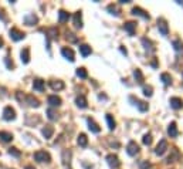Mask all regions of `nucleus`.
I'll list each match as a JSON object with an SVG mask.
<instances>
[{"label":"nucleus","mask_w":183,"mask_h":169,"mask_svg":"<svg viewBox=\"0 0 183 169\" xmlns=\"http://www.w3.org/2000/svg\"><path fill=\"white\" fill-rule=\"evenodd\" d=\"M108 11H111V14H115V16H119V10H118L117 7L114 6V4H109V6L107 7Z\"/></svg>","instance_id":"35"},{"label":"nucleus","mask_w":183,"mask_h":169,"mask_svg":"<svg viewBox=\"0 0 183 169\" xmlns=\"http://www.w3.org/2000/svg\"><path fill=\"white\" fill-rule=\"evenodd\" d=\"M47 115H48V118H50L51 121H54V119H57V118H58V115H57V112L54 111V109H51V108H48V109H47Z\"/></svg>","instance_id":"34"},{"label":"nucleus","mask_w":183,"mask_h":169,"mask_svg":"<svg viewBox=\"0 0 183 169\" xmlns=\"http://www.w3.org/2000/svg\"><path fill=\"white\" fill-rule=\"evenodd\" d=\"M121 51H122V53H123V54H125V56L128 54V53H127V50H125V48H123V47H121Z\"/></svg>","instance_id":"44"},{"label":"nucleus","mask_w":183,"mask_h":169,"mask_svg":"<svg viewBox=\"0 0 183 169\" xmlns=\"http://www.w3.org/2000/svg\"><path fill=\"white\" fill-rule=\"evenodd\" d=\"M50 87L53 88L54 91H58V90H63L64 88V82L60 81V80H53V81H50Z\"/></svg>","instance_id":"18"},{"label":"nucleus","mask_w":183,"mask_h":169,"mask_svg":"<svg viewBox=\"0 0 183 169\" xmlns=\"http://www.w3.org/2000/svg\"><path fill=\"white\" fill-rule=\"evenodd\" d=\"M80 53L83 54V57H87V56H90L92 53V50H91L88 44H83V46H80Z\"/></svg>","instance_id":"23"},{"label":"nucleus","mask_w":183,"mask_h":169,"mask_svg":"<svg viewBox=\"0 0 183 169\" xmlns=\"http://www.w3.org/2000/svg\"><path fill=\"white\" fill-rule=\"evenodd\" d=\"M133 78L136 80V82H138V84H142V82H143V80H145V78H143L142 71H141L139 68H136V70L133 71Z\"/></svg>","instance_id":"26"},{"label":"nucleus","mask_w":183,"mask_h":169,"mask_svg":"<svg viewBox=\"0 0 183 169\" xmlns=\"http://www.w3.org/2000/svg\"><path fill=\"white\" fill-rule=\"evenodd\" d=\"M2 46H3V40H2V38H0V47H2Z\"/></svg>","instance_id":"46"},{"label":"nucleus","mask_w":183,"mask_h":169,"mask_svg":"<svg viewBox=\"0 0 183 169\" xmlns=\"http://www.w3.org/2000/svg\"><path fill=\"white\" fill-rule=\"evenodd\" d=\"M26 169H34V166H31V165H29V166H26Z\"/></svg>","instance_id":"45"},{"label":"nucleus","mask_w":183,"mask_h":169,"mask_svg":"<svg viewBox=\"0 0 183 169\" xmlns=\"http://www.w3.org/2000/svg\"><path fill=\"white\" fill-rule=\"evenodd\" d=\"M173 48L177 53H183V43L180 40H173Z\"/></svg>","instance_id":"32"},{"label":"nucleus","mask_w":183,"mask_h":169,"mask_svg":"<svg viewBox=\"0 0 183 169\" xmlns=\"http://www.w3.org/2000/svg\"><path fill=\"white\" fill-rule=\"evenodd\" d=\"M3 118L6 119V121H13V119L16 118V111H14L11 107H6V108L3 109Z\"/></svg>","instance_id":"5"},{"label":"nucleus","mask_w":183,"mask_h":169,"mask_svg":"<svg viewBox=\"0 0 183 169\" xmlns=\"http://www.w3.org/2000/svg\"><path fill=\"white\" fill-rule=\"evenodd\" d=\"M37 16H34V14H27L26 17H24V23L27 24V26H34V24L37 23Z\"/></svg>","instance_id":"17"},{"label":"nucleus","mask_w":183,"mask_h":169,"mask_svg":"<svg viewBox=\"0 0 183 169\" xmlns=\"http://www.w3.org/2000/svg\"><path fill=\"white\" fill-rule=\"evenodd\" d=\"M27 102H29V105L30 107H34V108H37V107H40V101L37 98H34L33 95H27Z\"/></svg>","instance_id":"25"},{"label":"nucleus","mask_w":183,"mask_h":169,"mask_svg":"<svg viewBox=\"0 0 183 169\" xmlns=\"http://www.w3.org/2000/svg\"><path fill=\"white\" fill-rule=\"evenodd\" d=\"M167 134H169L172 138H176L179 132H177V128H176V122H172V124L169 125V128H167Z\"/></svg>","instance_id":"22"},{"label":"nucleus","mask_w":183,"mask_h":169,"mask_svg":"<svg viewBox=\"0 0 183 169\" xmlns=\"http://www.w3.org/2000/svg\"><path fill=\"white\" fill-rule=\"evenodd\" d=\"M152 65H153V67H155V68L158 67V63H156V60H153V61H152Z\"/></svg>","instance_id":"43"},{"label":"nucleus","mask_w":183,"mask_h":169,"mask_svg":"<svg viewBox=\"0 0 183 169\" xmlns=\"http://www.w3.org/2000/svg\"><path fill=\"white\" fill-rule=\"evenodd\" d=\"M68 19H70V13H67L65 10H60V13H58L60 23H65V21H68Z\"/></svg>","instance_id":"27"},{"label":"nucleus","mask_w":183,"mask_h":169,"mask_svg":"<svg viewBox=\"0 0 183 169\" xmlns=\"http://www.w3.org/2000/svg\"><path fill=\"white\" fill-rule=\"evenodd\" d=\"M142 44L145 46V48H146V50H149V51H155V47H153L152 41L148 40L146 37H143V38H142Z\"/></svg>","instance_id":"31"},{"label":"nucleus","mask_w":183,"mask_h":169,"mask_svg":"<svg viewBox=\"0 0 183 169\" xmlns=\"http://www.w3.org/2000/svg\"><path fill=\"white\" fill-rule=\"evenodd\" d=\"M123 29L127 31L129 36H133L135 34V30H136V23L135 21H127V23L123 24Z\"/></svg>","instance_id":"8"},{"label":"nucleus","mask_w":183,"mask_h":169,"mask_svg":"<svg viewBox=\"0 0 183 169\" xmlns=\"http://www.w3.org/2000/svg\"><path fill=\"white\" fill-rule=\"evenodd\" d=\"M34 159H36L37 162L48 163L51 161V156H50V153L46 152V151H37V152H34Z\"/></svg>","instance_id":"1"},{"label":"nucleus","mask_w":183,"mask_h":169,"mask_svg":"<svg viewBox=\"0 0 183 169\" xmlns=\"http://www.w3.org/2000/svg\"><path fill=\"white\" fill-rule=\"evenodd\" d=\"M47 101H48V104H50L51 107H60L61 105V98L57 97V95H50Z\"/></svg>","instance_id":"15"},{"label":"nucleus","mask_w":183,"mask_h":169,"mask_svg":"<svg viewBox=\"0 0 183 169\" xmlns=\"http://www.w3.org/2000/svg\"><path fill=\"white\" fill-rule=\"evenodd\" d=\"M139 168H141V169H149V168H150V163L148 162V161H143V162H141Z\"/></svg>","instance_id":"39"},{"label":"nucleus","mask_w":183,"mask_h":169,"mask_svg":"<svg viewBox=\"0 0 183 169\" xmlns=\"http://www.w3.org/2000/svg\"><path fill=\"white\" fill-rule=\"evenodd\" d=\"M131 0H119V3L121 4H125V3H129Z\"/></svg>","instance_id":"42"},{"label":"nucleus","mask_w":183,"mask_h":169,"mask_svg":"<svg viewBox=\"0 0 183 169\" xmlns=\"http://www.w3.org/2000/svg\"><path fill=\"white\" fill-rule=\"evenodd\" d=\"M143 94L146 95V97H150L152 95V87L150 85H145L143 87Z\"/></svg>","instance_id":"37"},{"label":"nucleus","mask_w":183,"mask_h":169,"mask_svg":"<svg viewBox=\"0 0 183 169\" xmlns=\"http://www.w3.org/2000/svg\"><path fill=\"white\" fill-rule=\"evenodd\" d=\"M41 132H43L44 138H46V139H50L51 136H53V134H54V128H53L51 125H46V127L43 128V131H41Z\"/></svg>","instance_id":"16"},{"label":"nucleus","mask_w":183,"mask_h":169,"mask_svg":"<svg viewBox=\"0 0 183 169\" xmlns=\"http://www.w3.org/2000/svg\"><path fill=\"white\" fill-rule=\"evenodd\" d=\"M160 80L163 81V84H165V85H170V84H172V77H170L167 73H162V74H160Z\"/></svg>","instance_id":"29"},{"label":"nucleus","mask_w":183,"mask_h":169,"mask_svg":"<svg viewBox=\"0 0 183 169\" xmlns=\"http://www.w3.org/2000/svg\"><path fill=\"white\" fill-rule=\"evenodd\" d=\"M0 139L3 142H10V141H13V135H11L10 132L0 131Z\"/></svg>","instance_id":"24"},{"label":"nucleus","mask_w":183,"mask_h":169,"mask_svg":"<svg viewBox=\"0 0 183 169\" xmlns=\"http://www.w3.org/2000/svg\"><path fill=\"white\" fill-rule=\"evenodd\" d=\"M166 149H167V142H166V139H162V141L158 144L156 149H155V153H156V155H163V153L166 152Z\"/></svg>","instance_id":"6"},{"label":"nucleus","mask_w":183,"mask_h":169,"mask_svg":"<svg viewBox=\"0 0 183 169\" xmlns=\"http://www.w3.org/2000/svg\"><path fill=\"white\" fill-rule=\"evenodd\" d=\"M61 54H63L64 57L67 58V60H70L71 63H73V61L75 60V56H74V51L71 50V48H68V47H64L63 50H61Z\"/></svg>","instance_id":"9"},{"label":"nucleus","mask_w":183,"mask_h":169,"mask_svg":"<svg viewBox=\"0 0 183 169\" xmlns=\"http://www.w3.org/2000/svg\"><path fill=\"white\" fill-rule=\"evenodd\" d=\"M77 141H78V145L83 146V148H85L87 144H88V139H87V135H85V134H80Z\"/></svg>","instance_id":"28"},{"label":"nucleus","mask_w":183,"mask_h":169,"mask_svg":"<svg viewBox=\"0 0 183 169\" xmlns=\"http://www.w3.org/2000/svg\"><path fill=\"white\" fill-rule=\"evenodd\" d=\"M142 142L145 145H150V144H152V135H150V134H146V135L143 136Z\"/></svg>","instance_id":"36"},{"label":"nucleus","mask_w":183,"mask_h":169,"mask_svg":"<svg viewBox=\"0 0 183 169\" xmlns=\"http://www.w3.org/2000/svg\"><path fill=\"white\" fill-rule=\"evenodd\" d=\"M87 122H88V128H90L91 132H94V134H100L101 128L98 127V124H95V122H94L92 118H88V119H87Z\"/></svg>","instance_id":"12"},{"label":"nucleus","mask_w":183,"mask_h":169,"mask_svg":"<svg viewBox=\"0 0 183 169\" xmlns=\"http://www.w3.org/2000/svg\"><path fill=\"white\" fill-rule=\"evenodd\" d=\"M20 57H21V61H23L24 64H27L29 61H30V48L29 47H24L20 53Z\"/></svg>","instance_id":"14"},{"label":"nucleus","mask_w":183,"mask_h":169,"mask_svg":"<svg viewBox=\"0 0 183 169\" xmlns=\"http://www.w3.org/2000/svg\"><path fill=\"white\" fill-rule=\"evenodd\" d=\"M75 104H77V107H80V108H87V107H88V102H87V100H85V97H84V95L77 97Z\"/></svg>","instance_id":"20"},{"label":"nucleus","mask_w":183,"mask_h":169,"mask_svg":"<svg viewBox=\"0 0 183 169\" xmlns=\"http://www.w3.org/2000/svg\"><path fill=\"white\" fill-rule=\"evenodd\" d=\"M10 37L13 38L14 41H20V40H23L24 37H26V34L23 33V31H20V30H17L16 27H13V29H10Z\"/></svg>","instance_id":"3"},{"label":"nucleus","mask_w":183,"mask_h":169,"mask_svg":"<svg viewBox=\"0 0 183 169\" xmlns=\"http://www.w3.org/2000/svg\"><path fill=\"white\" fill-rule=\"evenodd\" d=\"M0 19H3V20H4V17H3V16H2V13H0Z\"/></svg>","instance_id":"47"},{"label":"nucleus","mask_w":183,"mask_h":169,"mask_svg":"<svg viewBox=\"0 0 183 169\" xmlns=\"http://www.w3.org/2000/svg\"><path fill=\"white\" fill-rule=\"evenodd\" d=\"M131 101H132V102H135V105H136V107H138V108H139V111H142V112H145V111H148V104H146V102H143V101H139V100H135V98H133V97H131Z\"/></svg>","instance_id":"11"},{"label":"nucleus","mask_w":183,"mask_h":169,"mask_svg":"<svg viewBox=\"0 0 183 169\" xmlns=\"http://www.w3.org/2000/svg\"><path fill=\"white\" fill-rule=\"evenodd\" d=\"M107 162L109 163L111 168H115V169H117L118 166L121 165V162H119V159H118V156H117V155H112V153L107 156Z\"/></svg>","instance_id":"7"},{"label":"nucleus","mask_w":183,"mask_h":169,"mask_svg":"<svg viewBox=\"0 0 183 169\" xmlns=\"http://www.w3.org/2000/svg\"><path fill=\"white\" fill-rule=\"evenodd\" d=\"M158 29H159V33L162 36H167L169 34V27H167V23L165 19H159L158 20Z\"/></svg>","instance_id":"2"},{"label":"nucleus","mask_w":183,"mask_h":169,"mask_svg":"<svg viewBox=\"0 0 183 169\" xmlns=\"http://www.w3.org/2000/svg\"><path fill=\"white\" fill-rule=\"evenodd\" d=\"M74 26L77 29H81L83 27V19H81V11H77L74 14Z\"/></svg>","instance_id":"21"},{"label":"nucleus","mask_w":183,"mask_h":169,"mask_svg":"<svg viewBox=\"0 0 183 169\" xmlns=\"http://www.w3.org/2000/svg\"><path fill=\"white\" fill-rule=\"evenodd\" d=\"M73 36H74V34H71V33H67V38H70V40L74 43V41H77V38H75V37H73Z\"/></svg>","instance_id":"40"},{"label":"nucleus","mask_w":183,"mask_h":169,"mask_svg":"<svg viewBox=\"0 0 183 169\" xmlns=\"http://www.w3.org/2000/svg\"><path fill=\"white\" fill-rule=\"evenodd\" d=\"M127 152H128V155L135 156L138 152H139V145H138L135 141H131L127 146Z\"/></svg>","instance_id":"4"},{"label":"nucleus","mask_w":183,"mask_h":169,"mask_svg":"<svg viewBox=\"0 0 183 169\" xmlns=\"http://www.w3.org/2000/svg\"><path fill=\"white\" fill-rule=\"evenodd\" d=\"M77 77H80V78H87L88 77V73H87L85 68H77Z\"/></svg>","instance_id":"33"},{"label":"nucleus","mask_w":183,"mask_h":169,"mask_svg":"<svg viewBox=\"0 0 183 169\" xmlns=\"http://www.w3.org/2000/svg\"><path fill=\"white\" fill-rule=\"evenodd\" d=\"M6 64H7V67H9V68H13V63H10L7 57H6Z\"/></svg>","instance_id":"41"},{"label":"nucleus","mask_w":183,"mask_h":169,"mask_svg":"<svg viewBox=\"0 0 183 169\" xmlns=\"http://www.w3.org/2000/svg\"><path fill=\"white\" fill-rule=\"evenodd\" d=\"M33 88L36 90V91H38V92L44 91V81H43V80H40V78L34 80V82H33Z\"/></svg>","instance_id":"19"},{"label":"nucleus","mask_w":183,"mask_h":169,"mask_svg":"<svg viewBox=\"0 0 183 169\" xmlns=\"http://www.w3.org/2000/svg\"><path fill=\"white\" fill-rule=\"evenodd\" d=\"M132 14H135V16H141V17H143V19H146V20H149V19H150L149 14H148L145 10H142L141 7H133V9H132Z\"/></svg>","instance_id":"13"},{"label":"nucleus","mask_w":183,"mask_h":169,"mask_svg":"<svg viewBox=\"0 0 183 169\" xmlns=\"http://www.w3.org/2000/svg\"><path fill=\"white\" fill-rule=\"evenodd\" d=\"M105 118H107V122H108V128H109L111 131H114L117 124H115V119L112 118V115H111V114H107V117H105Z\"/></svg>","instance_id":"30"},{"label":"nucleus","mask_w":183,"mask_h":169,"mask_svg":"<svg viewBox=\"0 0 183 169\" xmlns=\"http://www.w3.org/2000/svg\"><path fill=\"white\" fill-rule=\"evenodd\" d=\"M177 3H179V4H182V6H183V2H177Z\"/></svg>","instance_id":"48"},{"label":"nucleus","mask_w":183,"mask_h":169,"mask_svg":"<svg viewBox=\"0 0 183 169\" xmlns=\"http://www.w3.org/2000/svg\"><path fill=\"white\" fill-rule=\"evenodd\" d=\"M9 153H10V155H13V156H17V158L21 155L20 151H17L16 148H10V149H9Z\"/></svg>","instance_id":"38"},{"label":"nucleus","mask_w":183,"mask_h":169,"mask_svg":"<svg viewBox=\"0 0 183 169\" xmlns=\"http://www.w3.org/2000/svg\"><path fill=\"white\" fill-rule=\"evenodd\" d=\"M170 107H172L173 109H180L183 107L182 98H177V97H173V98H170Z\"/></svg>","instance_id":"10"}]
</instances>
